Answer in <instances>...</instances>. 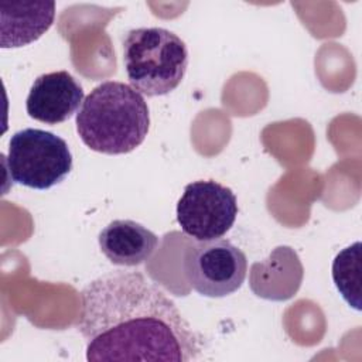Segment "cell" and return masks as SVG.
Segmentation results:
<instances>
[{"mask_svg":"<svg viewBox=\"0 0 362 362\" xmlns=\"http://www.w3.org/2000/svg\"><path fill=\"white\" fill-rule=\"evenodd\" d=\"M98 242L106 259L123 267L144 263L158 246L157 235L132 219L112 221L100 230Z\"/></svg>","mask_w":362,"mask_h":362,"instance_id":"ba28073f","label":"cell"},{"mask_svg":"<svg viewBox=\"0 0 362 362\" xmlns=\"http://www.w3.org/2000/svg\"><path fill=\"white\" fill-rule=\"evenodd\" d=\"M83 96V88L68 71L48 72L34 79L25 109L38 122L58 124L72 117L82 106Z\"/></svg>","mask_w":362,"mask_h":362,"instance_id":"52a82bcc","label":"cell"},{"mask_svg":"<svg viewBox=\"0 0 362 362\" xmlns=\"http://www.w3.org/2000/svg\"><path fill=\"white\" fill-rule=\"evenodd\" d=\"M189 286L201 296L219 298L239 290L246 279L245 253L226 239L199 242L184 257Z\"/></svg>","mask_w":362,"mask_h":362,"instance_id":"8992f818","label":"cell"},{"mask_svg":"<svg viewBox=\"0 0 362 362\" xmlns=\"http://www.w3.org/2000/svg\"><path fill=\"white\" fill-rule=\"evenodd\" d=\"M7 170L16 184L48 189L72 170V154L64 139L41 129H23L10 137Z\"/></svg>","mask_w":362,"mask_h":362,"instance_id":"277c9868","label":"cell"},{"mask_svg":"<svg viewBox=\"0 0 362 362\" xmlns=\"http://www.w3.org/2000/svg\"><path fill=\"white\" fill-rule=\"evenodd\" d=\"M238 199L233 191L214 180L185 185L177 204V222L182 232L208 242L222 238L235 223Z\"/></svg>","mask_w":362,"mask_h":362,"instance_id":"5b68a950","label":"cell"},{"mask_svg":"<svg viewBox=\"0 0 362 362\" xmlns=\"http://www.w3.org/2000/svg\"><path fill=\"white\" fill-rule=\"evenodd\" d=\"M79 300L78 329L90 362L199 358L198 334L175 303L141 273H106L88 283Z\"/></svg>","mask_w":362,"mask_h":362,"instance_id":"6da1fadb","label":"cell"},{"mask_svg":"<svg viewBox=\"0 0 362 362\" xmlns=\"http://www.w3.org/2000/svg\"><path fill=\"white\" fill-rule=\"evenodd\" d=\"M361 243L341 250L332 263V279L342 298L355 310H361Z\"/></svg>","mask_w":362,"mask_h":362,"instance_id":"30bf717a","label":"cell"},{"mask_svg":"<svg viewBox=\"0 0 362 362\" xmlns=\"http://www.w3.org/2000/svg\"><path fill=\"white\" fill-rule=\"evenodd\" d=\"M150 129V112L133 86L106 81L95 86L76 113V132L90 150L117 156L137 148Z\"/></svg>","mask_w":362,"mask_h":362,"instance_id":"7a4b0ae2","label":"cell"},{"mask_svg":"<svg viewBox=\"0 0 362 362\" xmlns=\"http://www.w3.org/2000/svg\"><path fill=\"white\" fill-rule=\"evenodd\" d=\"M0 47L18 48L37 41L54 23V1L0 3Z\"/></svg>","mask_w":362,"mask_h":362,"instance_id":"9c48e42d","label":"cell"},{"mask_svg":"<svg viewBox=\"0 0 362 362\" xmlns=\"http://www.w3.org/2000/svg\"><path fill=\"white\" fill-rule=\"evenodd\" d=\"M123 64L136 90L150 98L163 96L181 83L188 68V49L167 28H133L123 40Z\"/></svg>","mask_w":362,"mask_h":362,"instance_id":"3957f363","label":"cell"}]
</instances>
